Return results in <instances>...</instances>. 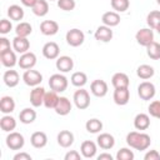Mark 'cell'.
Returning a JSON list of instances; mask_svg holds the SVG:
<instances>
[{
	"mask_svg": "<svg viewBox=\"0 0 160 160\" xmlns=\"http://www.w3.org/2000/svg\"><path fill=\"white\" fill-rule=\"evenodd\" d=\"M126 144L135 150L144 151L149 149L151 144V138L142 131H130L126 135Z\"/></svg>",
	"mask_w": 160,
	"mask_h": 160,
	"instance_id": "1",
	"label": "cell"
},
{
	"mask_svg": "<svg viewBox=\"0 0 160 160\" xmlns=\"http://www.w3.org/2000/svg\"><path fill=\"white\" fill-rule=\"evenodd\" d=\"M45 89L42 86H35L31 91H30V104L34 108H39L41 105H44V96H45Z\"/></svg>",
	"mask_w": 160,
	"mask_h": 160,
	"instance_id": "12",
	"label": "cell"
},
{
	"mask_svg": "<svg viewBox=\"0 0 160 160\" xmlns=\"http://www.w3.org/2000/svg\"><path fill=\"white\" fill-rule=\"evenodd\" d=\"M149 115L156 119H160V100H154L150 102L149 108H148Z\"/></svg>",
	"mask_w": 160,
	"mask_h": 160,
	"instance_id": "42",
	"label": "cell"
},
{
	"mask_svg": "<svg viewBox=\"0 0 160 160\" xmlns=\"http://www.w3.org/2000/svg\"><path fill=\"white\" fill-rule=\"evenodd\" d=\"M108 84L105 80H101V79H96L94 81H91L90 84V91L94 96L96 98H104L106 94H108Z\"/></svg>",
	"mask_w": 160,
	"mask_h": 160,
	"instance_id": "11",
	"label": "cell"
},
{
	"mask_svg": "<svg viewBox=\"0 0 160 160\" xmlns=\"http://www.w3.org/2000/svg\"><path fill=\"white\" fill-rule=\"evenodd\" d=\"M112 99H114V102L116 105H120V106L126 105L129 102V100H130V90H129V88L115 89L114 94H112Z\"/></svg>",
	"mask_w": 160,
	"mask_h": 160,
	"instance_id": "13",
	"label": "cell"
},
{
	"mask_svg": "<svg viewBox=\"0 0 160 160\" xmlns=\"http://www.w3.org/2000/svg\"><path fill=\"white\" fill-rule=\"evenodd\" d=\"M12 49L16 52H19V54H24V52L29 51V49H30V41H29V39L16 35L12 39Z\"/></svg>",
	"mask_w": 160,
	"mask_h": 160,
	"instance_id": "22",
	"label": "cell"
},
{
	"mask_svg": "<svg viewBox=\"0 0 160 160\" xmlns=\"http://www.w3.org/2000/svg\"><path fill=\"white\" fill-rule=\"evenodd\" d=\"M56 1H58V8L64 11H71L76 6L75 0H56Z\"/></svg>",
	"mask_w": 160,
	"mask_h": 160,
	"instance_id": "43",
	"label": "cell"
},
{
	"mask_svg": "<svg viewBox=\"0 0 160 160\" xmlns=\"http://www.w3.org/2000/svg\"><path fill=\"white\" fill-rule=\"evenodd\" d=\"M0 128L5 132H11L16 128V120L10 114H4V116L0 119Z\"/></svg>",
	"mask_w": 160,
	"mask_h": 160,
	"instance_id": "28",
	"label": "cell"
},
{
	"mask_svg": "<svg viewBox=\"0 0 160 160\" xmlns=\"http://www.w3.org/2000/svg\"><path fill=\"white\" fill-rule=\"evenodd\" d=\"M5 142L10 150H21L25 145V138L18 131H11L8 134Z\"/></svg>",
	"mask_w": 160,
	"mask_h": 160,
	"instance_id": "4",
	"label": "cell"
},
{
	"mask_svg": "<svg viewBox=\"0 0 160 160\" xmlns=\"http://www.w3.org/2000/svg\"><path fill=\"white\" fill-rule=\"evenodd\" d=\"M85 129L90 134H99L101 130H102V122L94 118V119H89L86 122H85Z\"/></svg>",
	"mask_w": 160,
	"mask_h": 160,
	"instance_id": "36",
	"label": "cell"
},
{
	"mask_svg": "<svg viewBox=\"0 0 160 160\" xmlns=\"http://www.w3.org/2000/svg\"><path fill=\"white\" fill-rule=\"evenodd\" d=\"M112 159H114L112 155L109 154V152H102L98 156V160H112Z\"/></svg>",
	"mask_w": 160,
	"mask_h": 160,
	"instance_id": "49",
	"label": "cell"
},
{
	"mask_svg": "<svg viewBox=\"0 0 160 160\" xmlns=\"http://www.w3.org/2000/svg\"><path fill=\"white\" fill-rule=\"evenodd\" d=\"M36 1H38V0H20V2H21L24 6H26V8H32Z\"/></svg>",
	"mask_w": 160,
	"mask_h": 160,
	"instance_id": "50",
	"label": "cell"
},
{
	"mask_svg": "<svg viewBox=\"0 0 160 160\" xmlns=\"http://www.w3.org/2000/svg\"><path fill=\"white\" fill-rule=\"evenodd\" d=\"M110 4L112 10L116 12H125L130 6L129 0H110Z\"/></svg>",
	"mask_w": 160,
	"mask_h": 160,
	"instance_id": "40",
	"label": "cell"
},
{
	"mask_svg": "<svg viewBox=\"0 0 160 160\" xmlns=\"http://www.w3.org/2000/svg\"><path fill=\"white\" fill-rule=\"evenodd\" d=\"M155 94H156V89L151 81L145 80V81L140 82V85L138 86V95L141 100L149 101L155 96Z\"/></svg>",
	"mask_w": 160,
	"mask_h": 160,
	"instance_id": "5",
	"label": "cell"
},
{
	"mask_svg": "<svg viewBox=\"0 0 160 160\" xmlns=\"http://www.w3.org/2000/svg\"><path fill=\"white\" fill-rule=\"evenodd\" d=\"M155 30H156V31H158V34L160 35V24H159V25H158V26L155 28Z\"/></svg>",
	"mask_w": 160,
	"mask_h": 160,
	"instance_id": "51",
	"label": "cell"
},
{
	"mask_svg": "<svg viewBox=\"0 0 160 160\" xmlns=\"http://www.w3.org/2000/svg\"><path fill=\"white\" fill-rule=\"evenodd\" d=\"M72 101L75 104V106L79 110H85L90 106V94L88 90H85L84 88H79L74 95H72Z\"/></svg>",
	"mask_w": 160,
	"mask_h": 160,
	"instance_id": "3",
	"label": "cell"
},
{
	"mask_svg": "<svg viewBox=\"0 0 160 160\" xmlns=\"http://www.w3.org/2000/svg\"><path fill=\"white\" fill-rule=\"evenodd\" d=\"M96 151H98V144H95L91 140H85L80 145V152L85 159H92L96 155Z\"/></svg>",
	"mask_w": 160,
	"mask_h": 160,
	"instance_id": "15",
	"label": "cell"
},
{
	"mask_svg": "<svg viewBox=\"0 0 160 160\" xmlns=\"http://www.w3.org/2000/svg\"><path fill=\"white\" fill-rule=\"evenodd\" d=\"M15 110V100L9 96L5 95L0 99V111L2 114H11Z\"/></svg>",
	"mask_w": 160,
	"mask_h": 160,
	"instance_id": "30",
	"label": "cell"
},
{
	"mask_svg": "<svg viewBox=\"0 0 160 160\" xmlns=\"http://www.w3.org/2000/svg\"><path fill=\"white\" fill-rule=\"evenodd\" d=\"M59 95L56 91L54 90H50V91H46L45 92V96H44V106L46 109H55L58 101H59Z\"/></svg>",
	"mask_w": 160,
	"mask_h": 160,
	"instance_id": "34",
	"label": "cell"
},
{
	"mask_svg": "<svg viewBox=\"0 0 160 160\" xmlns=\"http://www.w3.org/2000/svg\"><path fill=\"white\" fill-rule=\"evenodd\" d=\"M134 128L139 131L148 130L150 128V116L145 112H140L134 118Z\"/></svg>",
	"mask_w": 160,
	"mask_h": 160,
	"instance_id": "25",
	"label": "cell"
},
{
	"mask_svg": "<svg viewBox=\"0 0 160 160\" xmlns=\"http://www.w3.org/2000/svg\"><path fill=\"white\" fill-rule=\"evenodd\" d=\"M146 24L150 29L155 30V28L160 24V10H152L146 16Z\"/></svg>",
	"mask_w": 160,
	"mask_h": 160,
	"instance_id": "39",
	"label": "cell"
},
{
	"mask_svg": "<svg viewBox=\"0 0 160 160\" xmlns=\"http://www.w3.org/2000/svg\"><path fill=\"white\" fill-rule=\"evenodd\" d=\"M71 109H72L71 101H70L66 96H60V98H59V101H58V104H56V106H55L54 110H55V112H56L58 115H60V116H66V115L70 114Z\"/></svg>",
	"mask_w": 160,
	"mask_h": 160,
	"instance_id": "17",
	"label": "cell"
},
{
	"mask_svg": "<svg viewBox=\"0 0 160 160\" xmlns=\"http://www.w3.org/2000/svg\"><path fill=\"white\" fill-rule=\"evenodd\" d=\"M12 30V24L10 20L8 19H1L0 20V34L1 35H6Z\"/></svg>",
	"mask_w": 160,
	"mask_h": 160,
	"instance_id": "44",
	"label": "cell"
},
{
	"mask_svg": "<svg viewBox=\"0 0 160 160\" xmlns=\"http://www.w3.org/2000/svg\"><path fill=\"white\" fill-rule=\"evenodd\" d=\"M65 40H66V42H68L70 46L78 48V46H80V45L84 44V41H85V34H84L80 29L74 28V29H70V30L66 32Z\"/></svg>",
	"mask_w": 160,
	"mask_h": 160,
	"instance_id": "6",
	"label": "cell"
},
{
	"mask_svg": "<svg viewBox=\"0 0 160 160\" xmlns=\"http://www.w3.org/2000/svg\"><path fill=\"white\" fill-rule=\"evenodd\" d=\"M96 144L102 150H110L115 145V138L109 132H101L96 138Z\"/></svg>",
	"mask_w": 160,
	"mask_h": 160,
	"instance_id": "14",
	"label": "cell"
},
{
	"mask_svg": "<svg viewBox=\"0 0 160 160\" xmlns=\"http://www.w3.org/2000/svg\"><path fill=\"white\" fill-rule=\"evenodd\" d=\"M10 49H11L10 40L6 39L5 36H1V38H0V54L8 51V50H10Z\"/></svg>",
	"mask_w": 160,
	"mask_h": 160,
	"instance_id": "45",
	"label": "cell"
},
{
	"mask_svg": "<svg viewBox=\"0 0 160 160\" xmlns=\"http://www.w3.org/2000/svg\"><path fill=\"white\" fill-rule=\"evenodd\" d=\"M50 1H54V0H50Z\"/></svg>",
	"mask_w": 160,
	"mask_h": 160,
	"instance_id": "53",
	"label": "cell"
},
{
	"mask_svg": "<svg viewBox=\"0 0 160 160\" xmlns=\"http://www.w3.org/2000/svg\"><path fill=\"white\" fill-rule=\"evenodd\" d=\"M134 158H135V155H134L132 150H130L129 148H121L116 152L118 160H134Z\"/></svg>",
	"mask_w": 160,
	"mask_h": 160,
	"instance_id": "41",
	"label": "cell"
},
{
	"mask_svg": "<svg viewBox=\"0 0 160 160\" xmlns=\"http://www.w3.org/2000/svg\"><path fill=\"white\" fill-rule=\"evenodd\" d=\"M70 81L76 88H84L88 82V76L82 71H75V72H72V75L70 78Z\"/></svg>",
	"mask_w": 160,
	"mask_h": 160,
	"instance_id": "35",
	"label": "cell"
},
{
	"mask_svg": "<svg viewBox=\"0 0 160 160\" xmlns=\"http://www.w3.org/2000/svg\"><path fill=\"white\" fill-rule=\"evenodd\" d=\"M59 31V24L55 20H44L40 24V32L45 36H52L58 34Z\"/></svg>",
	"mask_w": 160,
	"mask_h": 160,
	"instance_id": "18",
	"label": "cell"
},
{
	"mask_svg": "<svg viewBox=\"0 0 160 160\" xmlns=\"http://www.w3.org/2000/svg\"><path fill=\"white\" fill-rule=\"evenodd\" d=\"M42 55L48 60H56L60 55V48L55 41H49L42 46Z\"/></svg>",
	"mask_w": 160,
	"mask_h": 160,
	"instance_id": "10",
	"label": "cell"
},
{
	"mask_svg": "<svg viewBox=\"0 0 160 160\" xmlns=\"http://www.w3.org/2000/svg\"><path fill=\"white\" fill-rule=\"evenodd\" d=\"M111 84L114 86V89H119V88H129L130 85V80L129 76L125 72H115L111 78Z\"/></svg>",
	"mask_w": 160,
	"mask_h": 160,
	"instance_id": "26",
	"label": "cell"
},
{
	"mask_svg": "<svg viewBox=\"0 0 160 160\" xmlns=\"http://www.w3.org/2000/svg\"><path fill=\"white\" fill-rule=\"evenodd\" d=\"M15 52H16V51H15L14 49H10V50H8V51L0 54L1 64H2L5 68L11 69V68H14V66L18 64L19 59L16 58V54H15Z\"/></svg>",
	"mask_w": 160,
	"mask_h": 160,
	"instance_id": "20",
	"label": "cell"
},
{
	"mask_svg": "<svg viewBox=\"0 0 160 160\" xmlns=\"http://www.w3.org/2000/svg\"><path fill=\"white\" fill-rule=\"evenodd\" d=\"M31 10H32L34 15H36L39 18L45 16L49 12V2H48V0H38L34 4V6L31 8Z\"/></svg>",
	"mask_w": 160,
	"mask_h": 160,
	"instance_id": "32",
	"label": "cell"
},
{
	"mask_svg": "<svg viewBox=\"0 0 160 160\" xmlns=\"http://www.w3.org/2000/svg\"><path fill=\"white\" fill-rule=\"evenodd\" d=\"M81 156H82V155H80V152H79L78 150H69V151L65 154L64 159H65V160H80Z\"/></svg>",
	"mask_w": 160,
	"mask_h": 160,
	"instance_id": "46",
	"label": "cell"
},
{
	"mask_svg": "<svg viewBox=\"0 0 160 160\" xmlns=\"http://www.w3.org/2000/svg\"><path fill=\"white\" fill-rule=\"evenodd\" d=\"M55 66L56 69L60 71V72H69L72 70L74 68V60L68 56V55H62V56H59L56 59V62H55Z\"/></svg>",
	"mask_w": 160,
	"mask_h": 160,
	"instance_id": "19",
	"label": "cell"
},
{
	"mask_svg": "<svg viewBox=\"0 0 160 160\" xmlns=\"http://www.w3.org/2000/svg\"><path fill=\"white\" fill-rule=\"evenodd\" d=\"M146 54L151 60H160V44L152 41L146 46Z\"/></svg>",
	"mask_w": 160,
	"mask_h": 160,
	"instance_id": "38",
	"label": "cell"
},
{
	"mask_svg": "<svg viewBox=\"0 0 160 160\" xmlns=\"http://www.w3.org/2000/svg\"><path fill=\"white\" fill-rule=\"evenodd\" d=\"M120 15L119 12L116 11H106L102 14L101 16V21H102V25H106L109 28H114V26H118L120 24Z\"/></svg>",
	"mask_w": 160,
	"mask_h": 160,
	"instance_id": "24",
	"label": "cell"
},
{
	"mask_svg": "<svg viewBox=\"0 0 160 160\" xmlns=\"http://www.w3.org/2000/svg\"><path fill=\"white\" fill-rule=\"evenodd\" d=\"M12 159H14V160H31L32 158H31L30 154L22 151V152H18V154H15V155L12 156Z\"/></svg>",
	"mask_w": 160,
	"mask_h": 160,
	"instance_id": "48",
	"label": "cell"
},
{
	"mask_svg": "<svg viewBox=\"0 0 160 160\" xmlns=\"http://www.w3.org/2000/svg\"><path fill=\"white\" fill-rule=\"evenodd\" d=\"M156 2H158V4H159V5H160V0H156Z\"/></svg>",
	"mask_w": 160,
	"mask_h": 160,
	"instance_id": "52",
	"label": "cell"
},
{
	"mask_svg": "<svg viewBox=\"0 0 160 160\" xmlns=\"http://www.w3.org/2000/svg\"><path fill=\"white\" fill-rule=\"evenodd\" d=\"M19 120H20V122H22L25 125L32 124L36 120V111L32 108H25V109H22L20 111Z\"/></svg>",
	"mask_w": 160,
	"mask_h": 160,
	"instance_id": "29",
	"label": "cell"
},
{
	"mask_svg": "<svg viewBox=\"0 0 160 160\" xmlns=\"http://www.w3.org/2000/svg\"><path fill=\"white\" fill-rule=\"evenodd\" d=\"M30 144L35 149H42L48 144V136L44 131H35L30 136Z\"/></svg>",
	"mask_w": 160,
	"mask_h": 160,
	"instance_id": "23",
	"label": "cell"
},
{
	"mask_svg": "<svg viewBox=\"0 0 160 160\" xmlns=\"http://www.w3.org/2000/svg\"><path fill=\"white\" fill-rule=\"evenodd\" d=\"M68 85H69V81H68V78L59 72V74H52L49 79V86H50V90H54L56 91L58 94L59 92H64L66 89H68Z\"/></svg>",
	"mask_w": 160,
	"mask_h": 160,
	"instance_id": "2",
	"label": "cell"
},
{
	"mask_svg": "<svg viewBox=\"0 0 160 160\" xmlns=\"http://www.w3.org/2000/svg\"><path fill=\"white\" fill-rule=\"evenodd\" d=\"M22 81L28 85V86H31V88H35V86H39L42 81V75L40 71L38 70H34V69H29V70H25L24 74H22Z\"/></svg>",
	"mask_w": 160,
	"mask_h": 160,
	"instance_id": "7",
	"label": "cell"
},
{
	"mask_svg": "<svg viewBox=\"0 0 160 160\" xmlns=\"http://www.w3.org/2000/svg\"><path fill=\"white\" fill-rule=\"evenodd\" d=\"M2 80L8 88H15L20 81V76L16 70H6L2 75Z\"/></svg>",
	"mask_w": 160,
	"mask_h": 160,
	"instance_id": "27",
	"label": "cell"
},
{
	"mask_svg": "<svg viewBox=\"0 0 160 160\" xmlns=\"http://www.w3.org/2000/svg\"><path fill=\"white\" fill-rule=\"evenodd\" d=\"M144 160H160V152L158 150H148L144 155Z\"/></svg>",
	"mask_w": 160,
	"mask_h": 160,
	"instance_id": "47",
	"label": "cell"
},
{
	"mask_svg": "<svg viewBox=\"0 0 160 160\" xmlns=\"http://www.w3.org/2000/svg\"><path fill=\"white\" fill-rule=\"evenodd\" d=\"M6 12H8V16L10 18V20H12V21H20V20H22V18L25 15L24 9L20 5H16V4L10 5L8 8Z\"/></svg>",
	"mask_w": 160,
	"mask_h": 160,
	"instance_id": "31",
	"label": "cell"
},
{
	"mask_svg": "<svg viewBox=\"0 0 160 160\" xmlns=\"http://www.w3.org/2000/svg\"><path fill=\"white\" fill-rule=\"evenodd\" d=\"M32 32V26L26 22V21H21L16 25L15 28V34L18 36H22V38H28L30 34Z\"/></svg>",
	"mask_w": 160,
	"mask_h": 160,
	"instance_id": "37",
	"label": "cell"
},
{
	"mask_svg": "<svg viewBox=\"0 0 160 160\" xmlns=\"http://www.w3.org/2000/svg\"><path fill=\"white\" fill-rule=\"evenodd\" d=\"M135 40L139 45L141 46H148L149 44H151L154 41V31L150 28H142L140 30L136 31L135 34Z\"/></svg>",
	"mask_w": 160,
	"mask_h": 160,
	"instance_id": "8",
	"label": "cell"
},
{
	"mask_svg": "<svg viewBox=\"0 0 160 160\" xmlns=\"http://www.w3.org/2000/svg\"><path fill=\"white\" fill-rule=\"evenodd\" d=\"M114 34H112V30L111 28L106 26V25H100L95 32H94V38L95 40L98 41H101V42H109L111 39H112Z\"/></svg>",
	"mask_w": 160,
	"mask_h": 160,
	"instance_id": "16",
	"label": "cell"
},
{
	"mask_svg": "<svg viewBox=\"0 0 160 160\" xmlns=\"http://www.w3.org/2000/svg\"><path fill=\"white\" fill-rule=\"evenodd\" d=\"M18 65H19L20 69H22V70L32 69V68L36 65V55H35L34 52H31V51H26V52L21 54L20 58H19Z\"/></svg>",
	"mask_w": 160,
	"mask_h": 160,
	"instance_id": "9",
	"label": "cell"
},
{
	"mask_svg": "<svg viewBox=\"0 0 160 160\" xmlns=\"http://www.w3.org/2000/svg\"><path fill=\"white\" fill-rule=\"evenodd\" d=\"M58 144L64 148V149H68L70 148L72 144H74V140H75V136L74 134L70 131V130H61L59 134H58Z\"/></svg>",
	"mask_w": 160,
	"mask_h": 160,
	"instance_id": "21",
	"label": "cell"
},
{
	"mask_svg": "<svg viewBox=\"0 0 160 160\" xmlns=\"http://www.w3.org/2000/svg\"><path fill=\"white\" fill-rule=\"evenodd\" d=\"M154 74H155L154 68H152L151 65H148V64H142V65L138 66V69H136V75H138L140 79H142V80H149V79H151V78L154 76Z\"/></svg>",
	"mask_w": 160,
	"mask_h": 160,
	"instance_id": "33",
	"label": "cell"
}]
</instances>
